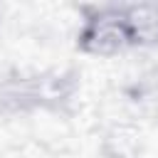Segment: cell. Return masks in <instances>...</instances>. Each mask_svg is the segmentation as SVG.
Here are the masks:
<instances>
[{"label":"cell","mask_w":158,"mask_h":158,"mask_svg":"<svg viewBox=\"0 0 158 158\" xmlns=\"http://www.w3.org/2000/svg\"><path fill=\"white\" fill-rule=\"evenodd\" d=\"M158 44V5L118 2L84 7V22L77 35V47L86 54H118L133 47Z\"/></svg>","instance_id":"cell-1"}]
</instances>
